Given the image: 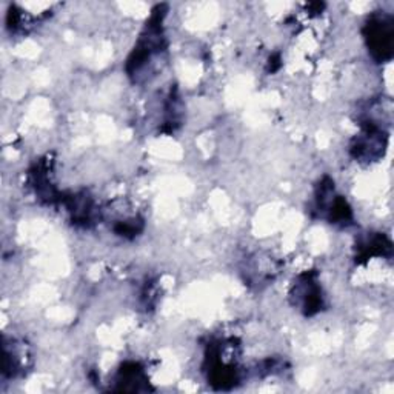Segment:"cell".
I'll return each mask as SVG.
<instances>
[{
    "instance_id": "cell-1",
    "label": "cell",
    "mask_w": 394,
    "mask_h": 394,
    "mask_svg": "<svg viewBox=\"0 0 394 394\" xmlns=\"http://www.w3.org/2000/svg\"><path fill=\"white\" fill-rule=\"evenodd\" d=\"M391 23L377 22L376 27H371L370 42L373 51H379L380 56H385L386 51H391Z\"/></svg>"
}]
</instances>
